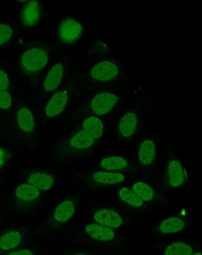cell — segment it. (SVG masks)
<instances>
[{"label":"cell","mask_w":202,"mask_h":255,"mask_svg":"<svg viewBox=\"0 0 202 255\" xmlns=\"http://www.w3.org/2000/svg\"><path fill=\"white\" fill-rule=\"evenodd\" d=\"M76 205L73 201L66 200L56 208L54 218L59 223H64L69 220L75 213Z\"/></svg>","instance_id":"12"},{"label":"cell","mask_w":202,"mask_h":255,"mask_svg":"<svg viewBox=\"0 0 202 255\" xmlns=\"http://www.w3.org/2000/svg\"><path fill=\"white\" fill-rule=\"evenodd\" d=\"M86 255L85 254H77V255Z\"/></svg>","instance_id":"32"},{"label":"cell","mask_w":202,"mask_h":255,"mask_svg":"<svg viewBox=\"0 0 202 255\" xmlns=\"http://www.w3.org/2000/svg\"><path fill=\"white\" fill-rule=\"evenodd\" d=\"M18 126L24 132L32 131L35 126V121L32 113L26 108H21L17 113Z\"/></svg>","instance_id":"17"},{"label":"cell","mask_w":202,"mask_h":255,"mask_svg":"<svg viewBox=\"0 0 202 255\" xmlns=\"http://www.w3.org/2000/svg\"><path fill=\"white\" fill-rule=\"evenodd\" d=\"M86 232L95 240L110 241L114 238V233L110 228L99 224H90L86 227Z\"/></svg>","instance_id":"9"},{"label":"cell","mask_w":202,"mask_h":255,"mask_svg":"<svg viewBox=\"0 0 202 255\" xmlns=\"http://www.w3.org/2000/svg\"><path fill=\"white\" fill-rule=\"evenodd\" d=\"M194 255H201V253H197L195 254Z\"/></svg>","instance_id":"31"},{"label":"cell","mask_w":202,"mask_h":255,"mask_svg":"<svg viewBox=\"0 0 202 255\" xmlns=\"http://www.w3.org/2000/svg\"><path fill=\"white\" fill-rule=\"evenodd\" d=\"M63 64H57L51 68L44 82V89L47 91L57 89L60 85L64 74Z\"/></svg>","instance_id":"10"},{"label":"cell","mask_w":202,"mask_h":255,"mask_svg":"<svg viewBox=\"0 0 202 255\" xmlns=\"http://www.w3.org/2000/svg\"><path fill=\"white\" fill-rule=\"evenodd\" d=\"M40 9L38 1H28L21 10L20 19L26 27H32L39 21Z\"/></svg>","instance_id":"5"},{"label":"cell","mask_w":202,"mask_h":255,"mask_svg":"<svg viewBox=\"0 0 202 255\" xmlns=\"http://www.w3.org/2000/svg\"><path fill=\"white\" fill-rule=\"evenodd\" d=\"M9 80L7 74L0 70V90H5L8 88Z\"/></svg>","instance_id":"28"},{"label":"cell","mask_w":202,"mask_h":255,"mask_svg":"<svg viewBox=\"0 0 202 255\" xmlns=\"http://www.w3.org/2000/svg\"><path fill=\"white\" fill-rule=\"evenodd\" d=\"M5 154L2 149L0 147V167H1L4 163Z\"/></svg>","instance_id":"30"},{"label":"cell","mask_w":202,"mask_h":255,"mask_svg":"<svg viewBox=\"0 0 202 255\" xmlns=\"http://www.w3.org/2000/svg\"><path fill=\"white\" fill-rule=\"evenodd\" d=\"M83 127L84 130L88 132L94 139L100 138L103 133V124L97 117H91L87 118Z\"/></svg>","instance_id":"15"},{"label":"cell","mask_w":202,"mask_h":255,"mask_svg":"<svg viewBox=\"0 0 202 255\" xmlns=\"http://www.w3.org/2000/svg\"><path fill=\"white\" fill-rule=\"evenodd\" d=\"M48 61V55L44 51L39 48H32L23 55L21 65L27 72L35 73L45 67Z\"/></svg>","instance_id":"1"},{"label":"cell","mask_w":202,"mask_h":255,"mask_svg":"<svg viewBox=\"0 0 202 255\" xmlns=\"http://www.w3.org/2000/svg\"><path fill=\"white\" fill-rule=\"evenodd\" d=\"M11 98L6 90H0V108L7 110L11 107Z\"/></svg>","instance_id":"27"},{"label":"cell","mask_w":202,"mask_h":255,"mask_svg":"<svg viewBox=\"0 0 202 255\" xmlns=\"http://www.w3.org/2000/svg\"><path fill=\"white\" fill-rule=\"evenodd\" d=\"M94 219L99 225L117 228L122 225L123 220L119 214L109 209H102L95 214Z\"/></svg>","instance_id":"6"},{"label":"cell","mask_w":202,"mask_h":255,"mask_svg":"<svg viewBox=\"0 0 202 255\" xmlns=\"http://www.w3.org/2000/svg\"><path fill=\"white\" fill-rule=\"evenodd\" d=\"M168 178L173 187H179L185 181V173L181 163L179 160L171 161L168 167Z\"/></svg>","instance_id":"8"},{"label":"cell","mask_w":202,"mask_h":255,"mask_svg":"<svg viewBox=\"0 0 202 255\" xmlns=\"http://www.w3.org/2000/svg\"><path fill=\"white\" fill-rule=\"evenodd\" d=\"M193 249L184 242H175L171 244L165 251V255H191Z\"/></svg>","instance_id":"23"},{"label":"cell","mask_w":202,"mask_h":255,"mask_svg":"<svg viewBox=\"0 0 202 255\" xmlns=\"http://www.w3.org/2000/svg\"><path fill=\"white\" fill-rule=\"evenodd\" d=\"M7 255H33V254L29 250H23L12 252Z\"/></svg>","instance_id":"29"},{"label":"cell","mask_w":202,"mask_h":255,"mask_svg":"<svg viewBox=\"0 0 202 255\" xmlns=\"http://www.w3.org/2000/svg\"><path fill=\"white\" fill-rule=\"evenodd\" d=\"M95 139L85 130H80L71 138L70 144L78 150L88 148L93 144Z\"/></svg>","instance_id":"18"},{"label":"cell","mask_w":202,"mask_h":255,"mask_svg":"<svg viewBox=\"0 0 202 255\" xmlns=\"http://www.w3.org/2000/svg\"><path fill=\"white\" fill-rule=\"evenodd\" d=\"M13 35V29L6 24H0V45L8 41Z\"/></svg>","instance_id":"26"},{"label":"cell","mask_w":202,"mask_h":255,"mask_svg":"<svg viewBox=\"0 0 202 255\" xmlns=\"http://www.w3.org/2000/svg\"><path fill=\"white\" fill-rule=\"evenodd\" d=\"M21 239V235L18 232L6 233L0 238V249L2 251L13 250L19 245Z\"/></svg>","instance_id":"21"},{"label":"cell","mask_w":202,"mask_h":255,"mask_svg":"<svg viewBox=\"0 0 202 255\" xmlns=\"http://www.w3.org/2000/svg\"><path fill=\"white\" fill-rule=\"evenodd\" d=\"M119 68L110 61L101 62L92 68L91 76L93 79L106 82L115 79L119 75Z\"/></svg>","instance_id":"4"},{"label":"cell","mask_w":202,"mask_h":255,"mask_svg":"<svg viewBox=\"0 0 202 255\" xmlns=\"http://www.w3.org/2000/svg\"><path fill=\"white\" fill-rule=\"evenodd\" d=\"M18 200L23 201H31L39 197L40 191L35 186L29 184H21L18 186L15 192Z\"/></svg>","instance_id":"16"},{"label":"cell","mask_w":202,"mask_h":255,"mask_svg":"<svg viewBox=\"0 0 202 255\" xmlns=\"http://www.w3.org/2000/svg\"><path fill=\"white\" fill-rule=\"evenodd\" d=\"M127 161L121 156L108 157L101 161V166L107 170H119L125 169Z\"/></svg>","instance_id":"22"},{"label":"cell","mask_w":202,"mask_h":255,"mask_svg":"<svg viewBox=\"0 0 202 255\" xmlns=\"http://www.w3.org/2000/svg\"><path fill=\"white\" fill-rule=\"evenodd\" d=\"M119 98L111 93H102L96 96L91 103L92 110L96 114L104 115L112 110Z\"/></svg>","instance_id":"3"},{"label":"cell","mask_w":202,"mask_h":255,"mask_svg":"<svg viewBox=\"0 0 202 255\" xmlns=\"http://www.w3.org/2000/svg\"><path fill=\"white\" fill-rule=\"evenodd\" d=\"M139 158L144 165H148L154 160L156 155L154 143L150 139H147L142 142L139 150Z\"/></svg>","instance_id":"14"},{"label":"cell","mask_w":202,"mask_h":255,"mask_svg":"<svg viewBox=\"0 0 202 255\" xmlns=\"http://www.w3.org/2000/svg\"><path fill=\"white\" fill-rule=\"evenodd\" d=\"M184 221L179 217H172L164 220L160 226V229L164 233H174L185 228Z\"/></svg>","instance_id":"20"},{"label":"cell","mask_w":202,"mask_h":255,"mask_svg":"<svg viewBox=\"0 0 202 255\" xmlns=\"http://www.w3.org/2000/svg\"><path fill=\"white\" fill-rule=\"evenodd\" d=\"M137 123V118L134 113H130L126 114L119 123L120 135L123 137H129L135 132Z\"/></svg>","instance_id":"11"},{"label":"cell","mask_w":202,"mask_h":255,"mask_svg":"<svg viewBox=\"0 0 202 255\" xmlns=\"http://www.w3.org/2000/svg\"><path fill=\"white\" fill-rule=\"evenodd\" d=\"M119 195L121 200L130 206L139 207L144 204L135 193L129 188L124 187L121 189Z\"/></svg>","instance_id":"25"},{"label":"cell","mask_w":202,"mask_h":255,"mask_svg":"<svg viewBox=\"0 0 202 255\" xmlns=\"http://www.w3.org/2000/svg\"><path fill=\"white\" fill-rule=\"evenodd\" d=\"M133 191L142 201H150L154 198L153 189L150 186L144 182L136 183L133 186Z\"/></svg>","instance_id":"24"},{"label":"cell","mask_w":202,"mask_h":255,"mask_svg":"<svg viewBox=\"0 0 202 255\" xmlns=\"http://www.w3.org/2000/svg\"><path fill=\"white\" fill-rule=\"evenodd\" d=\"M28 182L39 190L48 191L54 185V179L48 173H35L29 176Z\"/></svg>","instance_id":"13"},{"label":"cell","mask_w":202,"mask_h":255,"mask_svg":"<svg viewBox=\"0 0 202 255\" xmlns=\"http://www.w3.org/2000/svg\"><path fill=\"white\" fill-rule=\"evenodd\" d=\"M68 99L66 91L56 93L46 107V114L49 117L58 116L64 110Z\"/></svg>","instance_id":"7"},{"label":"cell","mask_w":202,"mask_h":255,"mask_svg":"<svg viewBox=\"0 0 202 255\" xmlns=\"http://www.w3.org/2000/svg\"><path fill=\"white\" fill-rule=\"evenodd\" d=\"M93 179L102 185H116L122 182L125 178L121 173L99 172L94 174Z\"/></svg>","instance_id":"19"},{"label":"cell","mask_w":202,"mask_h":255,"mask_svg":"<svg viewBox=\"0 0 202 255\" xmlns=\"http://www.w3.org/2000/svg\"><path fill=\"white\" fill-rule=\"evenodd\" d=\"M83 26L72 17H65L59 26V36L67 44L76 42L82 35Z\"/></svg>","instance_id":"2"}]
</instances>
